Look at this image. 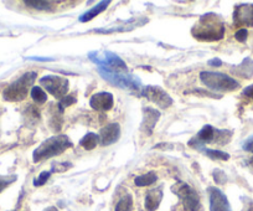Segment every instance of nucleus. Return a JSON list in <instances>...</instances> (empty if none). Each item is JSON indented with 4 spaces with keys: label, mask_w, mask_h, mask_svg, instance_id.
<instances>
[{
    "label": "nucleus",
    "mask_w": 253,
    "mask_h": 211,
    "mask_svg": "<svg viewBox=\"0 0 253 211\" xmlns=\"http://www.w3.org/2000/svg\"><path fill=\"white\" fill-rule=\"evenodd\" d=\"M191 34L200 41H218L225 36V24L216 14H205L199 19L198 24L194 25Z\"/></svg>",
    "instance_id": "obj_1"
},
{
    "label": "nucleus",
    "mask_w": 253,
    "mask_h": 211,
    "mask_svg": "<svg viewBox=\"0 0 253 211\" xmlns=\"http://www.w3.org/2000/svg\"><path fill=\"white\" fill-rule=\"evenodd\" d=\"M71 147L72 143L67 135H53V137L46 139L45 142H42L36 148L33 154L34 162L39 163V162L45 161V159H48V158L60 155L61 153H63Z\"/></svg>",
    "instance_id": "obj_2"
},
{
    "label": "nucleus",
    "mask_w": 253,
    "mask_h": 211,
    "mask_svg": "<svg viewBox=\"0 0 253 211\" xmlns=\"http://www.w3.org/2000/svg\"><path fill=\"white\" fill-rule=\"evenodd\" d=\"M98 70L99 75L106 80L107 82L112 84L113 86L119 87L122 89H126V91L134 92V93L139 94L142 93V82L138 79L137 76L132 74H128L126 72H111L106 71V70Z\"/></svg>",
    "instance_id": "obj_3"
},
{
    "label": "nucleus",
    "mask_w": 253,
    "mask_h": 211,
    "mask_svg": "<svg viewBox=\"0 0 253 211\" xmlns=\"http://www.w3.org/2000/svg\"><path fill=\"white\" fill-rule=\"evenodd\" d=\"M200 80L209 89L215 92H232L240 88V84L235 79L220 72L203 71Z\"/></svg>",
    "instance_id": "obj_4"
},
{
    "label": "nucleus",
    "mask_w": 253,
    "mask_h": 211,
    "mask_svg": "<svg viewBox=\"0 0 253 211\" xmlns=\"http://www.w3.org/2000/svg\"><path fill=\"white\" fill-rule=\"evenodd\" d=\"M88 59L97 65V69L111 72H126V65L118 55L111 51H91Z\"/></svg>",
    "instance_id": "obj_5"
},
{
    "label": "nucleus",
    "mask_w": 253,
    "mask_h": 211,
    "mask_svg": "<svg viewBox=\"0 0 253 211\" xmlns=\"http://www.w3.org/2000/svg\"><path fill=\"white\" fill-rule=\"evenodd\" d=\"M36 76L38 74L36 72H26L19 80H16L15 82H13L11 84H9L3 92L4 99L9 102H20L28 96L29 89L31 88V86L35 82Z\"/></svg>",
    "instance_id": "obj_6"
},
{
    "label": "nucleus",
    "mask_w": 253,
    "mask_h": 211,
    "mask_svg": "<svg viewBox=\"0 0 253 211\" xmlns=\"http://www.w3.org/2000/svg\"><path fill=\"white\" fill-rule=\"evenodd\" d=\"M40 84L56 98H63L69 92V80L55 75H47L40 79Z\"/></svg>",
    "instance_id": "obj_7"
},
{
    "label": "nucleus",
    "mask_w": 253,
    "mask_h": 211,
    "mask_svg": "<svg viewBox=\"0 0 253 211\" xmlns=\"http://www.w3.org/2000/svg\"><path fill=\"white\" fill-rule=\"evenodd\" d=\"M174 190L181 199L185 211H199L200 199H199L198 193L191 186L185 183H179L175 186Z\"/></svg>",
    "instance_id": "obj_8"
},
{
    "label": "nucleus",
    "mask_w": 253,
    "mask_h": 211,
    "mask_svg": "<svg viewBox=\"0 0 253 211\" xmlns=\"http://www.w3.org/2000/svg\"><path fill=\"white\" fill-rule=\"evenodd\" d=\"M149 101L159 106L160 108H168L172 104V98L169 93L160 88L159 86H147L142 92Z\"/></svg>",
    "instance_id": "obj_9"
},
{
    "label": "nucleus",
    "mask_w": 253,
    "mask_h": 211,
    "mask_svg": "<svg viewBox=\"0 0 253 211\" xmlns=\"http://www.w3.org/2000/svg\"><path fill=\"white\" fill-rule=\"evenodd\" d=\"M233 23L236 26H253V4H242L236 6Z\"/></svg>",
    "instance_id": "obj_10"
},
{
    "label": "nucleus",
    "mask_w": 253,
    "mask_h": 211,
    "mask_svg": "<svg viewBox=\"0 0 253 211\" xmlns=\"http://www.w3.org/2000/svg\"><path fill=\"white\" fill-rule=\"evenodd\" d=\"M216 132H217V129H215L212 126H204L203 129H201L193 139L190 140L189 145L190 147L200 149V148L203 147L204 144H206V143L215 142Z\"/></svg>",
    "instance_id": "obj_11"
},
{
    "label": "nucleus",
    "mask_w": 253,
    "mask_h": 211,
    "mask_svg": "<svg viewBox=\"0 0 253 211\" xmlns=\"http://www.w3.org/2000/svg\"><path fill=\"white\" fill-rule=\"evenodd\" d=\"M210 210L211 211H232L227 198L221 190L210 188Z\"/></svg>",
    "instance_id": "obj_12"
},
{
    "label": "nucleus",
    "mask_w": 253,
    "mask_h": 211,
    "mask_svg": "<svg viewBox=\"0 0 253 211\" xmlns=\"http://www.w3.org/2000/svg\"><path fill=\"white\" fill-rule=\"evenodd\" d=\"M114 103L113 96L108 92H101V93H96L92 96V98L89 99V106H91L93 110L96 111H109L112 110Z\"/></svg>",
    "instance_id": "obj_13"
},
{
    "label": "nucleus",
    "mask_w": 253,
    "mask_h": 211,
    "mask_svg": "<svg viewBox=\"0 0 253 211\" xmlns=\"http://www.w3.org/2000/svg\"><path fill=\"white\" fill-rule=\"evenodd\" d=\"M143 113H144V116H143V122L140 129H142L147 135H150L153 133L155 125H157V122L159 121L160 112L154 110V108L147 107L143 110Z\"/></svg>",
    "instance_id": "obj_14"
},
{
    "label": "nucleus",
    "mask_w": 253,
    "mask_h": 211,
    "mask_svg": "<svg viewBox=\"0 0 253 211\" xmlns=\"http://www.w3.org/2000/svg\"><path fill=\"white\" fill-rule=\"evenodd\" d=\"M121 135V127L118 123H112L107 127L102 128L99 132V139H101L102 145H111L119 139Z\"/></svg>",
    "instance_id": "obj_15"
},
{
    "label": "nucleus",
    "mask_w": 253,
    "mask_h": 211,
    "mask_svg": "<svg viewBox=\"0 0 253 211\" xmlns=\"http://www.w3.org/2000/svg\"><path fill=\"white\" fill-rule=\"evenodd\" d=\"M145 23H148V19H132L128 23H126L122 26H117V28H111L108 29H98V30H94V33L97 34H112V33H122V31H129L132 29L138 28V26L144 25Z\"/></svg>",
    "instance_id": "obj_16"
},
{
    "label": "nucleus",
    "mask_w": 253,
    "mask_h": 211,
    "mask_svg": "<svg viewBox=\"0 0 253 211\" xmlns=\"http://www.w3.org/2000/svg\"><path fill=\"white\" fill-rule=\"evenodd\" d=\"M163 200V188L153 189V190L148 191L147 196H145V209L147 211H155L159 208L160 203Z\"/></svg>",
    "instance_id": "obj_17"
},
{
    "label": "nucleus",
    "mask_w": 253,
    "mask_h": 211,
    "mask_svg": "<svg viewBox=\"0 0 253 211\" xmlns=\"http://www.w3.org/2000/svg\"><path fill=\"white\" fill-rule=\"evenodd\" d=\"M231 72L235 74L236 76L243 77V79H250V77L253 76V60L251 57H246L242 61V64L233 67Z\"/></svg>",
    "instance_id": "obj_18"
},
{
    "label": "nucleus",
    "mask_w": 253,
    "mask_h": 211,
    "mask_svg": "<svg viewBox=\"0 0 253 211\" xmlns=\"http://www.w3.org/2000/svg\"><path fill=\"white\" fill-rule=\"evenodd\" d=\"M109 4H111V1H108V0H107V1H106V0H104V1H99V3L97 4L96 6H93V8L91 9V10L86 11V13H84V14H82V15L80 16L79 20L81 21V23H87V21L92 20V19L96 18V16L98 15V14L103 13V11L106 10L107 8H108Z\"/></svg>",
    "instance_id": "obj_19"
},
{
    "label": "nucleus",
    "mask_w": 253,
    "mask_h": 211,
    "mask_svg": "<svg viewBox=\"0 0 253 211\" xmlns=\"http://www.w3.org/2000/svg\"><path fill=\"white\" fill-rule=\"evenodd\" d=\"M55 1H46V0H26L25 5L38 10H51L52 5H56Z\"/></svg>",
    "instance_id": "obj_20"
},
{
    "label": "nucleus",
    "mask_w": 253,
    "mask_h": 211,
    "mask_svg": "<svg viewBox=\"0 0 253 211\" xmlns=\"http://www.w3.org/2000/svg\"><path fill=\"white\" fill-rule=\"evenodd\" d=\"M157 180H158L157 174H155L154 171H150V173L137 176V178L134 179V183L137 186H148L154 184Z\"/></svg>",
    "instance_id": "obj_21"
},
{
    "label": "nucleus",
    "mask_w": 253,
    "mask_h": 211,
    "mask_svg": "<svg viewBox=\"0 0 253 211\" xmlns=\"http://www.w3.org/2000/svg\"><path fill=\"white\" fill-rule=\"evenodd\" d=\"M98 140H99L98 135L94 134V133H88V134H86L81 140H80V145H81L84 149L92 150L93 148H96Z\"/></svg>",
    "instance_id": "obj_22"
},
{
    "label": "nucleus",
    "mask_w": 253,
    "mask_h": 211,
    "mask_svg": "<svg viewBox=\"0 0 253 211\" xmlns=\"http://www.w3.org/2000/svg\"><path fill=\"white\" fill-rule=\"evenodd\" d=\"M133 199L130 195H126L116 205V211H132Z\"/></svg>",
    "instance_id": "obj_23"
},
{
    "label": "nucleus",
    "mask_w": 253,
    "mask_h": 211,
    "mask_svg": "<svg viewBox=\"0 0 253 211\" xmlns=\"http://www.w3.org/2000/svg\"><path fill=\"white\" fill-rule=\"evenodd\" d=\"M31 97L38 104H43L47 101V94L42 91V88L39 86H35L31 88Z\"/></svg>",
    "instance_id": "obj_24"
},
{
    "label": "nucleus",
    "mask_w": 253,
    "mask_h": 211,
    "mask_svg": "<svg viewBox=\"0 0 253 211\" xmlns=\"http://www.w3.org/2000/svg\"><path fill=\"white\" fill-rule=\"evenodd\" d=\"M203 152L208 155L211 159H216V161H228L230 159V155L225 152H221V150H215V149H203Z\"/></svg>",
    "instance_id": "obj_25"
},
{
    "label": "nucleus",
    "mask_w": 253,
    "mask_h": 211,
    "mask_svg": "<svg viewBox=\"0 0 253 211\" xmlns=\"http://www.w3.org/2000/svg\"><path fill=\"white\" fill-rule=\"evenodd\" d=\"M76 101L77 99L75 96H65L63 98H61L60 103L57 104L58 110H60L61 112H63V108L70 107V106H72L74 103H76Z\"/></svg>",
    "instance_id": "obj_26"
},
{
    "label": "nucleus",
    "mask_w": 253,
    "mask_h": 211,
    "mask_svg": "<svg viewBox=\"0 0 253 211\" xmlns=\"http://www.w3.org/2000/svg\"><path fill=\"white\" fill-rule=\"evenodd\" d=\"M50 175H51V170L50 171H42V173L39 175V178H36L35 180H34V185H35V186H42L43 184H45L46 181L48 180Z\"/></svg>",
    "instance_id": "obj_27"
},
{
    "label": "nucleus",
    "mask_w": 253,
    "mask_h": 211,
    "mask_svg": "<svg viewBox=\"0 0 253 211\" xmlns=\"http://www.w3.org/2000/svg\"><path fill=\"white\" fill-rule=\"evenodd\" d=\"M16 180V176H0V193L4 190L8 185H10L11 183Z\"/></svg>",
    "instance_id": "obj_28"
},
{
    "label": "nucleus",
    "mask_w": 253,
    "mask_h": 211,
    "mask_svg": "<svg viewBox=\"0 0 253 211\" xmlns=\"http://www.w3.org/2000/svg\"><path fill=\"white\" fill-rule=\"evenodd\" d=\"M247 36H248L247 29H240V30L235 34L236 40L240 41V42H245V41L247 40Z\"/></svg>",
    "instance_id": "obj_29"
},
{
    "label": "nucleus",
    "mask_w": 253,
    "mask_h": 211,
    "mask_svg": "<svg viewBox=\"0 0 253 211\" xmlns=\"http://www.w3.org/2000/svg\"><path fill=\"white\" fill-rule=\"evenodd\" d=\"M213 179L217 184H223L226 181V175L222 170H215L213 171Z\"/></svg>",
    "instance_id": "obj_30"
},
{
    "label": "nucleus",
    "mask_w": 253,
    "mask_h": 211,
    "mask_svg": "<svg viewBox=\"0 0 253 211\" xmlns=\"http://www.w3.org/2000/svg\"><path fill=\"white\" fill-rule=\"evenodd\" d=\"M243 149L248 153H252L253 154V135L248 138L245 143H243Z\"/></svg>",
    "instance_id": "obj_31"
},
{
    "label": "nucleus",
    "mask_w": 253,
    "mask_h": 211,
    "mask_svg": "<svg viewBox=\"0 0 253 211\" xmlns=\"http://www.w3.org/2000/svg\"><path fill=\"white\" fill-rule=\"evenodd\" d=\"M243 96L248 97V98L253 99V84H251V86L246 87L245 89H243Z\"/></svg>",
    "instance_id": "obj_32"
},
{
    "label": "nucleus",
    "mask_w": 253,
    "mask_h": 211,
    "mask_svg": "<svg viewBox=\"0 0 253 211\" xmlns=\"http://www.w3.org/2000/svg\"><path fill=\"white\" fill-rule=\"evenodd\" d=\"M209 66H212V67H220L221 65H222V61H221L220 59H211V60H209Z\"/></svg>",
    "instance_id": "obj_33"
},
{
    "label": "nucleus",
    "mask_w": 253,
    "mask_h": 211,
    "mask_svg": "<svg viewBox=\"0 0 253 211\" xmlns=\"http://www.w3.org/2000/svg\"><path fill=\"white\" fill-rule=\"evenodd\" d=\"M30 60H35V61H52V59H47V57H31Z\"/></svg>",
    "instance_id": "obj_34"
},
{
    "label": "nucleus",
    "mask_w": 253,
    "mask_h": 211,
    "mask_svg": "<svg viewBox=\"0 0 253 211\" xmlns=\"http://www.w3.org/2000/svg\"><path fill=\"white\" fill-rule=\"evenodd\" d=\"M198 92H200V93L205 94V92H201V91H198ZM206 96H210V97H216L215 94H212V93H206Z\"/></svg>",
    "instance_id": "obj_35"
},
{
    "label": "nucleus",
    "mask_w": 253,
    "mask_h": 211,
    "mask_svg": "<svg viewBox=\"0 0 253 211\" xmlns=\"http://www.w3.org/2000/svg\"><path fill=\"white\" fill-rule=\"evenodd\" d=\"M247 211H253V204H250V205H248Z\"/></svg>",
    "instance_id": "obj_36"
},
{
    "label": "nucleus",
    "mask_w": 253,
    "mask_h": 211,
    "mask_svg": "<svg viewBox=\"0 0 253 211\" xmlns=\"http://www.w3.org/2000/svg\"><path fill=\"white\" fill-rule=\"evenodd\" d=\"M251 164H252V166H253V159H252V161H251Z\"/></svg>",
    "instance_id": "obj_37"
}]
</instances>
